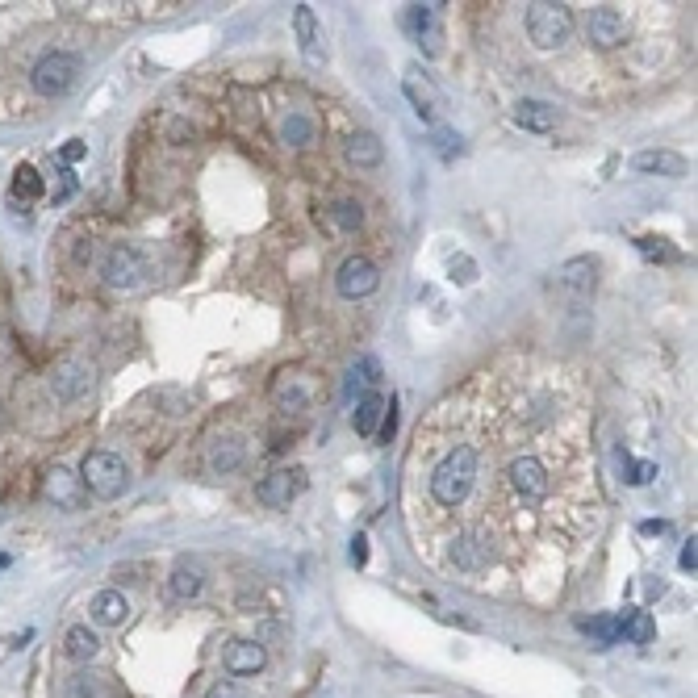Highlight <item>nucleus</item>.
Masks as SVG:
<instances>
[{"label":"nucleus","instance_id":"obj_11","mask_svg":"<svg viewBox=\"0 0 698 698\" xmlns=\"http://www.w3.org/2000/svg\"><path fill=\"white\" fill-rule=\"evenodd\" d=\"M586 34H590V42L598 46V51H611V46H619V42H623V34H627V21H623V13H619V9H611V5H598V9L590 13V21H586Z\"/></svg>","mask_w":698,"mask_h":698},{"label":"nucleus","instance_id":"obj_15","mask_svg":"<svg viewBox=\"0 0 698 698\" xmlns=\"http://www.w3.org/2000/svg\"><path fill=\"white\" fill-rule=\"evenodd\" d=\"M88 611H92V619H97L101 627H122L126 615H130V602H126L122 590H101L97 598H92Z\"/></svg>","mask_w":698,"mask_h":698},{"label":"nucleus","instance_id":"obj_8","mask_svg":"<svg viewBox=\"0 0 698 698\" xmlns=\"http://www.w3.org/2000/svg\"><path fill=\"white\" fill-rule=\"evenodd\" d=\"M101 272H105V281L113 289H134L147 276V264H143V255H138L134 247H113L105 255V268Z\"/></svg>","mask_w":698,"mask_h":698},{"label":"nucleus","instance_id":"obj_19","mask_svg":"<svg viewBox=\"0 0 698 698\" xmlns=\"http://www.w3.org/2000/svg\"><path fill=\"white\" fill-rule=\"evenodd\" d=\"M347 159H352L356 168H377L381 159H385L381 138H377V134H368V130L352 134V138H347Z\"/></svg>","mask_w":698,"mask_h":698},{"label":"nucleus","instance_id":"obj_37","mask_svg":"<svg viewBox=\"0 0 698 698\" xmlns=\"http://www.w3.org/2000/svg\"><path fill=\"white\" fill-rule=\"evenodd\" d=\"M368 561V540H364V535H356V540H352V565H364Z\"/></svg>","mask_w":698,"mask_h":698},{"label":"nucleus","instance_id":"obj_7","mask_svg":"<svg viewBox=\"0 0 698 698\" xmlns=\"http://www.w3.org/2000/svg\"><path fill=\"white\" fill-rule=\"evenodd\" d=\"M301 490H306V469H276V473H268L260 485H255V498H260L264 506H272V510H281Z\"/></svg>","mask_w":698,"mask_h":698},{"label":"nucleus","instance_id":"obj_4","mask_svg":"<svg viewBox=\"0 0 698 698\" xmlns=\"http://www.w3.org/2000/svg\"><path fill=\"white\" fill-rule=\"evenodd\" d=\"M506 481H510V494H515L523 506H540L548 494H552V473H548V464L540 456H515L506 464Z\"/></svg>","mask_w":698,"mask_h":698},{"label":"nucleus","instance_id":"obj_14","mask_svg":"<svg viewBox=\"0 0 698 698\" xmlns=\"http://www.w3.org/2000/svg\"><path fill=\"white\" fill-rule=\"evenodd\" d=\"M268 661L264 653V644H255V640H235L226 648V669L235 673V678H251V673H260Z\"/></svg>","mask_w":698,"mask_h":698},{"label":"nucleus","instance_id":"obj_21","mask_svg":"<svg viewBox=\"0 0 698 698\" xmlns=\"http://www.w3.org/2000/svg\"><path fill=\"white\" fill-rule=\"evenodd\" d=\"M63 648H67V657H72V661H92V657H97V648H101V640H97V632H92L88 623H76V627H67Z\"/></svg>","mask_w":698,"mask_h":698},{"label":"nucleus","instance_id":"obj_27","mask_svg":"<svg viewBox=\"0 0 698 698\" xmlns=\"http://www.w3.org/2000/svg\"><path fill=\"white\" fill-rule=\"evenodd\" d=\"M406 97H410V105H414L418 118H423V122H435V101H431V92H427V88H418V84H414V72L406 76Z\"/></svg>","mask_w":698,"mask_h":698},{"label":"nucleus","instance_id":"obj_17","mask_svg":"<svg viewBox=\"0 0 698 698\" xmlns=\"http://www.w3.org/2000/svg\"><path fill=\"white\" fill-rule=\"evenodd\" d=\"M46 498L51 502H59V506H80V477L76 473H67L63 464H55L51 469V477H46Z\"/></svg>","mask_w":698,"mask_h":698},{"label":"nucleus","instance_id":"obj_6","mask_svg":"<svg viewBox=\"0 0 698 698\" xmlns=\"http://www.w3.org/2000/svg\"><path fill=\"white\" fill-rule=\"evenodd\" d=\"M377 285H381V272L368 255H347V260L339 264V272H335V289L347 301H360L368 293H377Z\"/></svg>","mask_w":698,"mask_h":698},{"label":"nucleus","instance_id":"obj_5","mask_svg":"<svg viewBox=\"0 0 698 698\" xmlns=\"http://www.w3.org/2000/svg\"><path fill=\"white\" fill-rule=\"evenodd\" d=\"M76 80H80V59L63 55V51L42 55L34 63V72H30V84H34V92H42V97H63V92L76 88Z\"/></svg>","mask_w":698,"mask_h":698},{"label":"nucleus","instance_id":"obj_2","mask_svg":"<svg viewBox=\"0 0 698 698\" xmlns=\"http://www.w3.org/2000/svg\"><path fill=\"white\" fill-rule=\"evenodd\" d=\"M80 485L92 498L113 502V498H122L130 490V469H126V460L118 452H88L84 464H80Z\"/></svg>","mask_w":698,"mask_h":698},{"label":"nucleus","instance_id":"obj_22","mask_svg":"<svg viewBox=\"0 0 698 698\" xmlns=\"http://www.w3.org/2000/svg\"><path fill=\"white\" fill-rule=\"evenodd\" d=\"M619 627H623V640H632V644H653V636H657V623L648 611L619 615Z\"/></svg>","mask_w":698,"mask_h":698},{"label":"nucleus","instance_id":"obj_38","mask_svg":"<svg viewBox=\"0 0 698 698\" xmlns=\"http://www.w3.org/2000/svg\"><path fill=\"white\" fill-rule=\"evenodd\" d=\"M0 569H9V556L5 552H0Z\"/></svg>","mask_w":698,"mask_h":698},{"label":"nucleus","instance_id":"obj_1","mask_svg":"<svg viewBox=\"0 0 698 698\" xmlns=\"http://www.w3.org/2000/svg\"><path fill=\"white\" fill-rule=\"evenodd\" d=\"M481 477V452L473 444H456L448 448L444 456H439V464L431 469L427 477V490H431V502L444 506V510H456L469 502L473 485Z\"/></svg>","mask_w":698,"mask_h":698},{"label":"nucleus","instance_id":"obj_3","mask_svg":"<svg viewBox=\"0 0 698 698\" xmlns=\"http://www.w3.org/2000/svg\"><path fill=\"white\" fill-rule=\"evenodd\" d=\"M573 34V9L569 5H552V0H535L527 9V38L540 51H561Z\"/></svg>","mask_w":698,"mask_h":698},{"label":"nucleus","instance_id":"obj_10","mask_svg":"<svg viewBox=\"0 0 698 698\" xmlns=\"http://www.w3.org/2000/svg\"><path fill=\"white\" fill-rule=\"evenodd\" d=\"M452 565L456 569H464V573H477V569H485V565H490V540H485V535L481 531H460L456 535V540H452Z\"/></svg>","mask_w":698,"mask_h":698},{"label":"nucleus","instance_id":"obj_35","mask_svg":"<svg viewBox=\"0 0 698 698\" xmlns=\"http://www.w3.org/2000/svg\"><path fill=\"white\" fill-rule=\"evenodd\" d=\"M678 565H682L686 573H694V569H698V548H694V540H690V544L682 548V556H678Z\"/></svg>","mask_w":698,"mask_h":698},{"label":"nucleus","instance_id":"obj_25","mask_svg":"<svg viewBox=\"0 0 698 698\" xmlns=\"http://www.w3.org/2000/svg\"><path fill=\"white\" fill-rule=\"evenodd\" d=\"M168 590H172V598H197L201 594V569L180 565L172 573V581H168Z\"/></svg>","mask_w":698,"mask_h":698},{"label":"nucleus","instance_id":"obj_24","mask_svg":"<svg viewBox=\"0 0 698 698\" xmlns=\"http://www.w3.org/2000/svg\"><path fill=\"white\" fill-rule=\"evenodd\" d=\"M281 138L289 147H306V143H314V122L306 118V113H289L285 126H281Z\"/></svg>","mask_w":698,"mask_h":698},{"label":"nucleus","instance_id":"obj_13","mask_svg":"<svg viewBox=\"0 0 698 698\" xmlns=\"http://www.w3.org/2000/svg\"><path fill=\"white\" fill-rule=\"evenodd\" d=\"M632 164H636V172H644V176H669V180H682V176L690 172V164H686L678 151H640Z\"/></svg>","mask_w":698,"mask_h":698},{"label":"nucleus","instance_id":"obj_18","mask_svg":"<svg viewBox=\"0 0 698 698\" xmlns=\"http://www.w3.org/2000/svg\"><path fill=\"white\" fill-rule=\"evenodd\" d=\"M515 122H519L523 130L548 134V130L556 126V109H552V105H544V101H531V97H523V101L515 105Z\"/></svg>","mask_w":698,"mask_h":698},{"label":"nucleus","instance_id":"obj_12","mask_svg":"<svg viewBox=\"0 0 698 698\" xmlns=\"http://www.w3.org/2000/svg\"><path fill=\"white\" fill-rule=\"evenodd\" d=\"M556 285L577 293V297L594 293V285H598V260H594V255H577V260L561 264V268H556Z\"/></svg>","mask_w":698,"mask_h":698},{"label":"nucleus","instance_id":"obj_33","mask_svg":"<svg viewBox=\"0 0 698 698\" xmlns=\"http://www.w3.org/2000/svg\"><path fill=\"white\" fill-rule=\"evenodd\" d=\"M636 247H640L644 255H657V260H673V251L665 247V239H640Z\"/></svg>","mask_w":698,"mask_h":698},{"label":"nucleus","instance_id":"obj_29","mask_svg":"<svg viewBox=\"0 0 698 698\" xmlns=\"http://www.w3.org/2000/svg\"><path fill=\"white\" fill-rule=\"evenodd\" d=\"M239 460H243L239 444H218L214 452H209V469H214V473H230V469H239Z\"/></svg>","mask_w":698,"mask_h":698},{"label":"nucleus","instance_id":"obj_32","mask_svg":"<svg viewBox=\"0 0 698 698\" xmlns=\"http://www.w3.org/2000/svg\"><path fill=\"white\" fill-rule=\"evenodd\" d=\"M657 477V464L653 460H636V464H627V481L632 485H648Z\"/></svg>","mask_w":698,"mask_h":698},{"label":"nucleus","instance_id":"obj_34","mask_svg":"<svg viewBox=\"0 0 698 698\" xmlns=\"http://www.w3.org/2000/svg\"><path fill=\"white\" fill-rule=\"evenodd\" d=\"M205 698H247V694H243L235 682H214V686L205 690Z\"/></svg>","mask_w":698,"mask_h":698},{"label":"nucleus","instance_id":"obj_36","mask_svg":"<svg viewBox=\"0 0 698 698\" xmlns=\"http://www.w3.org/2000/svg\"><path fill=\"white\" fill-rule=\"evenodd\" d=\"M76 159H84V143H67L59 151V164H76Z\"/></svg>","mask_w":698,"mask_h":698},{"label":"nucleus","instance_id":"obj_31","mask_svg":"<svg viewBox=\"0 0 698 698\" xmlns=\"http://www.w3.org/2000/svg\"><path fill=\"white\" fill-rule=\"evenodd\" d=\"M448 272H452V281H460V285H473L477 281V264L469 260V255H456V260L448 264Z\"/></svg>","mask_w":698,"mask_h":698},{"label":"nucleus","instance_id":"obj_26","mask_svg":"<svg viewBox=\"0 0 698 698\" xmlns=\"http://www.w3.org/2000/svg\"><path fill=\"white\" fill-rule=\"evenodd\" d=\"M13 197H21V201H38L42 197V176L30 164H21L13 172Z\"/></svg>","mask_w":698,"mask_h":698},{"label":"nucleus","instance_id":"obj_30","mask_svg":"<svg viewBox=\"0 0 698 698\" xmlns=\"http://www.w3.org/2000/svg\"><path fill=\"white\" fill-rule=\"evenodd\" d=\"M55 389L63 393V398H76L80 389H88V377H84V368H76V364H67V368L59 372V381H55Z\"/></svg>","mask_w":698,"mask_h":698},{"label":"nucleus","instance_id":"obj_23","mask_svg":"<svg viewBox=\"0 0 698 698\" xmlns=\"http://www.w3.org/2000/svg\"><path fill=\"white\" fill-rule=\"evenodd\" d=\"M581 632H586L594 644H619L623 640V627H619V615H598V619H581Z\"/></svg>","mask_w":698,"mask_h":698},{"label":"nucleus","instance_id":"obj_16","mask_svg":"<svg viewBox=\"0 0 698 698\" xmlns=\"http://www.w3.org/2000/svg\"><path fill=\"white\" fill-rule=\"evenodd\" d=\"M293 30H297V42H301V55H306L310 63H318L322 59V38H318V17H314V9L310 5H297L293 9Z\"/></svg>","mask_w":698,"mask_h":698},{"label":"nucleus","instance_id":"obj_20","mask_svg":"<svg viewBox=\"0 0 698 698\" xmlns=\"http://www.w3.org/2000/svg\"><path fill=\"white\" fill-rule=\"evenodd\" d=\"M385 418V398L377 389H368V393H360V402H356V435H364V439H372L377 435V423Z\"/></svg>","mask_w":698,"mask_h":698},{"label":"nucleus","instance_id":"obj_9","mask_svg":"<svg viewBox=\"0 0 698 698\" xmlns=\"http://www.w3.org/2000/svg\"><path fill=\"white\" fill-rule=\"evenodd\" d=\"M406 30L418 38L427 55H439V42H444V30H439V5H410L406 9Z\"/></svg>","mask_w":698,"mask_h":698},{"label":"nucleus","instance_id":"obj_28","mask_svg":"<svg viewBox=\"0 0 698 698\" xmlns=\"http://www.w3.org/2000/svg\"><path fill=\"white\" fill-rule=\"evenodd\" d=\"M327 218H331L335 230H356V226L364 222V214H360V205H356V201H339Z\"/></svg>","mask_w":698,"mask_h":698}]
</instances>
